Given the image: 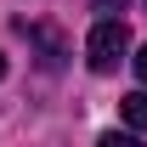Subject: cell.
<instances>
[{
	"mask_svg": "<svg viewBox=\"0 0 147 147\" xmlns=\"http://www.w3.org/2000/svg\"><path fill=\"white\" fill-rule=\"evenodd\" d=\"M0 79H6V57H0Z\"/></svg>",
	"mask_w": 147,
	"mask_h": 147,
	"instance_id": "cell-5",
	"label": "cell"
},
{
	"mask_svg": "<svg viewBox=\"0 0 147 147\" xmlns=\"http://www.w3.org/2000/svg\"><path fill=\"white\" fill-rule=\"evenodd\" d=\"M96 11H102V17H113V11H125V0H96Z\"/></svg>",
	"mask_w": 147,
	"mask_h": 147,
	"instance_id": "cell-3",
	"label": "cell"
},
{
	"mask_svg": "<svg viewBox=\"0 0 147 147\" xmlns=\"http://www.w3.org/2000/svg\"><path fill=\"white\" fill-rule=\"evenodd\" d=\"M119 113H125L130 130H147V91H130L125 102H119Z\"/></svg>",
	"mask_w": 147,
	"mask_h": 147,
	"instance_id": "cell-2",
	"label": "cell"
},
{
	"mask_svg": "<svg viewBox=\"0 0 147 147\" xmlns=\"http://www.w3.org/2000/svg\"><path fill=\"white\" fill-rule=\"evenodd\" d=\"M130 57V28L119 17H102L91 28V40H85V62H91V74H113L119 62Z\"/></svg>",
	"mask_w": 147,
	"mask_h": 147,
	"instance_id": "cell-1",
	"label": "cell"
},
{
	"mask_svg": "<svg viewBox=\"0 0 147 147\" xmlns=\"http://www.w3.org/2000/svg\"><path fill=\"white\" fill-rule=\"evenodd\" d=\"M130 62H136V74H142V85H147V45H142L136 57H130Z\"/></svg>",
	"mask_w": 147,
	"mask_h": 147,
	"instance_id": "cell-4",
	"label": "cell"
}]
</instances>
